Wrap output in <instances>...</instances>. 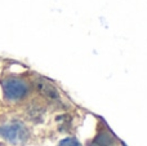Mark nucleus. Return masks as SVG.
<instances>
[{"instance_id": "f257e3e1", "label": "nucleus", "mask_w": 147, "mask_h": 146, "mask_svg": "<svg viewBox=\"0 0 147 146\" xmlns=\"http://www.w3.org/2000/svg\"><path fill=\"white\" fill-rule=\"evenodd\" d=\"M1 89L5 101L10 103H16L25 100L28 96L30 84L23 78L9 75L1 80Z\"/></svg>"}, {"instance_id": "f03ea898", "label": "nucleus", "mask_w": 147, "mask_h": 146, "mask_svg": "<svg viewBox=\"0 0 147 146\" xmlns=\"http://www.w3.org/2000/svg\"><path fill=\"white\" fill-rule=\"evenodd\" d=\"M0 137L10 145L22 146L30 139V129L21 120H9L0 124Z\"/></svg>"}, {"instance_id": "7ed1b4c3", "label": "nucleus", "mask_w": 147, "mask_h": 146, "mask_svg": "<svg viewBox=\"0 0 147 146\" xmlns=\"http://www.w3.org/2000/svg\"><path fill=\"white\" fill-rule=\"evenodd\" d=\"M35 88L43 97L51 101H58L59 100V92L54 84H52L49 80L44 78H38L35 79Z\"/></svg>"}, {"instance_id": "20e7f679", "label": "nucleus", "mask_w": 147, "mask_h": 146, "mask_svg": "<svg viewBox=\"0 0 147 146\" xmlns=\"http://www.w3.org/2000/svg\"><path fill=\"white\" fill-rule=\"evenodd\" d=\"M93 146H120V142L112 136L111 132L102 131L93 140Z\"/></svg>"}, {"instance_id": "39448f33", "label": "nucleus", "mask_w": 147, "mask_h": 146, "mask_svg": "<svg viewBox=\"0 0 147 146\" xmlns=\"http://www.w3.org/2000/svg\"><path fill=\"white\" fill-rule=\"evenodd\" d=\"M57 146H81V145H80V142L76 139H74V137H66V139H63L62 141H59V144Z\"/></svg>"}, {"instance_id": "423d86ee", "label": "nucleus", "mask_w": 147, "mask_h": 146, "mask_svg": "<svg viewBox=\"0 0 147 146\" xmlns=\"http://www.w3.org/2000/svg\"><path fill=\"white\" fill-rule=\"evenodd\" d=\"M1 146H4V145H1Z\"/></svg>"}]
</instances>
